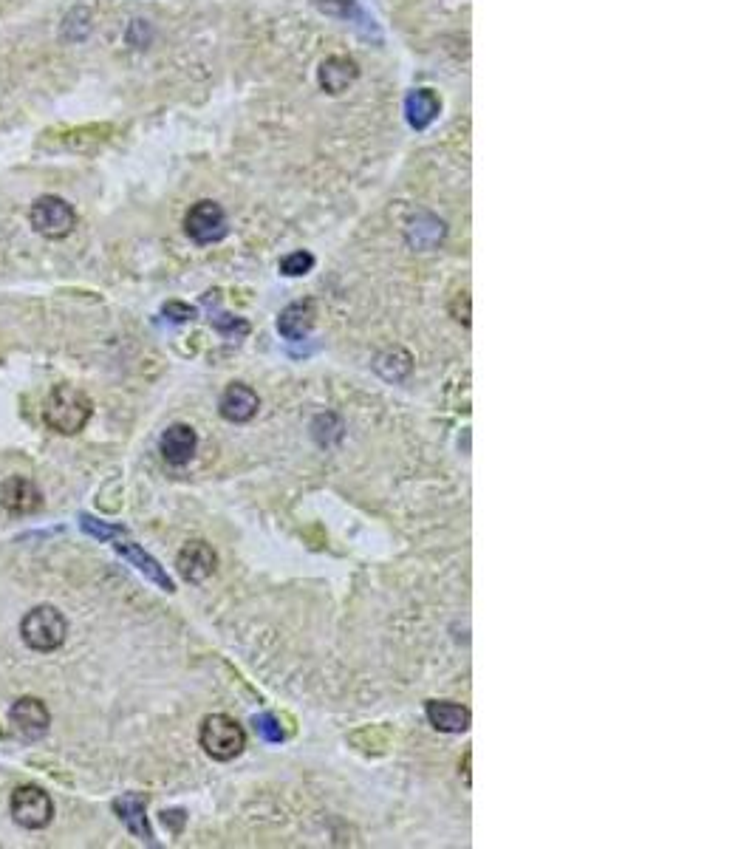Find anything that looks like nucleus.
Listing matches in <instances>:
<instances>
[{
    "mask_svg": "<svg viewBox=\"0 0 755 849\" xmlns=\"http://www.w3.org/2000/svg\"><path fill=\"white\" fill-rule=\"evenodd\" d=\"M23 643L34 651H54L66 643L68 620L57 606H34L32 612H26L20 623Z\"/></svg>",
    "mask_w": 755,
    "mask_h": 849,
    "instance_id": "obj_2",
    "label": "nucleus"
},
{
    "mask_svg": "<svg viewBox=\"0 0 755 849\" xmlns=\"http://www.w3.org/2000/svg\"><path fill=\"white\" fill-rule=\"evenodd\" d=\"M9 810H12L15 824H20L23 830H46L54 818V801L43 787L23 784L12 793Z\"/></svg>",
    "mask_w": 755,
    "mask_h": 849,
    "instance_id": "obj_4",
    "label": "nucleus"
},
{
    "mask_svg": "<svg viewBox=\"0 0 755 849\" xmlns=\"http://www.w3.org/2000/svg\"><path fill=\"white\" fill-rule=\"evenodd\" d=\"M184 233L190 235L196 244H215V241H221L224 235L230 233L224 207L210 199L196 201V204L187 210V216H184Z\"/></svg>",
    "mask_w": 755,
    "mask_h": 849,
    "instance_id": "obj_6",
    "label": "nucleus"
},
{
    "mask_svg": "<svg viewBox=\"0 0 755 849\" xmlns=\"http://www.w3.org/2000/svg\"><path fill=\"white\" fill-rule=\"evenodd\" d=\"M255 731L261 733L266 742H283V728H280L278 716L275 714H258L255 716Z\"/></svg>",
    "mask_w": 755,
    "mask_h": 849,
    "instance_id": "obj_19",
    "label": "nucleus"
},
{
    "mask_svg": "<svg viewBox=\"0 0 755 849\" xmlns=\"http://www.w3.org/2000/svg\"><path fill=\"white\" fill-rule=\"evenodd\" d=\"M0 504L12 513V516H32L43 507V493L40 487L26 479V476H9L0 484Z\"/></svg>",
    "mask_w": 755,
    "mask_h": 849,
    "instance_id": "obj_8",
    "label": "nucleus"
},
{
    "mask_svg": "<svg viewBox=\"0 0 755 849\" xmlns=\"http://www.w3.org/2000/svg\"><path fill=\"white\" fill-rule=\"evenodd\" d=\"M94 414V402L91 397L80 391L77 385H54L51 394L43 405V419L51 431L74 436L88 425V419Z\"/></svg>",
    "mask_w": 755,
    "mask_h": 849,
    "instance_id": "obj_1",
    "label": "nucleus"
},
{
    "mask_svg": "<svg viewBox=\"0 0 755 849\" xmlns=\"http://www.w3.org/2000/svg\"><path fill=\"white\" fill-rule=\"evenodd\" d=\"M9 722H12V731H15L17 739L23 742H37L49 733V722L51 714L49 708L37 697H23L12 705L9 711Z\"/></svg>",
    "mask_w": 755,
    "mask_h": 849,
    "instance_id": "obj_7",
    "label": "nucleus"
},
{
    "mask_svg": "<svg viewBox=\"0 0 755 849\" xmlns=\"http://www.w3.org/2000/svg\"><path fill=\"white\" fill-rule=\"evenodd\" d=\"M314 267V255L312 252H292L280 261V272L289 275V278H300L306 272H312Z\"/></svg>",
    "mask_w": 755,
    "mask_h": 849,
    "instance_id": "obj_18",
    "label": "nucleus"
},
{
    "mask_svg": "<svg viewBox=\"0 0 755 849\" xmlns=\"http://www.w3.org/2000/svg\"><path fill=\"white\" fill-rule=\"evenodd\" d=\"M425 714L427 719H430V725L442 733H464L470 728V719H473V716H470V708L444 700L427 702Z\"/></svg>",
    "mask_w": 755,
    "mask_h": 849,
    "instance_id": "obj_16",
    "label": "nucleus"
},
{
    "mask_svg": "<svg viewBox=\"0 0 755 849\" xmlns=\"http://www.w3.org/2000/svg\"><path fill=\"white\" fill-rule=\"evenodd\" d=\"M165 315L170 317V320H176V323H184V320H193L196 317V309L193 306H187V303H165Z\"/></svg>",
    "mask_w": 755,
    "mask_h": 849,
    "instance_id": "obj_22",
    "label": "nucleus"
},
{
    "mask_svg": "<svg viewBox=\"0 0 755 849\" xmlns=\"http://www.w3.org/2000/svg\"><path fill=\"white\" fill-rule=\"evenodd\" d=\"M314 317H317V312H314L312 300H297V303H289L278 317V332L283 334L286 340L297 343V340L309 337V332H312V326H314Z\"/></svg>",
    "mask_w": 755,
    "mask_h": 849,
    "instance_id": "obj_15",
    "label": "nucleus"
},
{
    "mask_svg": "<svg viewBox=\"0 0 755 849\" xmlns=\"http://www.w3.org/2000/svg\"><path fill=\"white\" fill-rule=\"evenodd\" d=\"M111 541H114L116 552H119V555H125V558H128V561H131V564L136 566V569H139L148 581H153L156 586H162L165 592H173V581H170V575H167L165 569L159 566V561H156V558H150L148 552L142 550L139 544L128 541L125 533H119L116 538H111Z\"/></svg>",
    "mask_w": 755,
    "mask_h": 849,
    "instance_id": "obj_11",
    "label": "nucleus"
},
{
    "mask_svg": "<svg viewBox=\"0 0 755 849\" xmlns=\"http://www.w3.org/2000/svg\"><path fill=\"white\" fill-rule=\"evenodd\" d=\"M159 448H162V456H165V462H170V465H187L193 456H196V448H198V436L196 431L190 428V425H170L165 433H162V442H159Z\"/></svg>",
    "mask_w": 755,
    "mask_h": 849,
    "instance_id": "obj_14",
    "label": "nucleus"
},
{
    "mask_svg": "<svg viewBox=\"0 0 755 849\" xmlns=\"http://www.w3.org/2000/svg\"><path fill=\"white\" fill-rule=\"evenodd\" d=\"M198 742L204 753L215 762H230L235 756H241V750L247 748V733L244 728L227 714H213L201 722Z\"/></svg>",
    "mask_w": 755,
    "mask_h": 849,
    "instance_id": "obj_3",
    "label": "nucleus"
},
{
    "mask_svg": "<svg viewBox=\"0 0 755 849\" xmlns=\"http://www.w3.org/2000/svg\"><path fill=\"white\" fill-rule=\"evenodd\" d=\"M176 566H179V575L187 583H204L215 572L218 555L207 541H190V544L181 547Z\"/></svg>",
    "mask_w": 755,
    "mask_h": 849,
    "instance_id": "obj_9",
    "label": "nucleus"
},
{
    "mask_svg": "<svg viewBox=\"0 0 755 849\" xmlns=\"http://www.w3.org/2000/svg\"><path fill=\"white\" fill-rule=\"evenodd\" d=\"M317 9L326 12V15L348 17L357 9V0H317Z\"/></svg>",
    "mask_w": 755,
    "mask_h": 849,
    "instance_id": "obj_21",
    "label": "nucleus"
},
{
    "mask_svg": "<svg viewBox=\"0 0 755 849\" xmlns=\"http://www.w3.org/2000/svg\"><path fill=\"white\" fill-rule=\"evenodd\" d=\"M32 227L46 238H66L77 227V213L66 199L60 196H40L32 204Z\"/></svg>",
    "mask_w": 755,
    "mask_h": 849,
    "instance_id": "obj_5",
    "label": "nucleus"
},
{
    "mask_svg": "<svg viewBox=\"0 0 755 849\" xmlns=\"http://www.w3.org/2000/svg\"><path fill=\"white\" fill-rule=\"evenodd\" d=\"M145 807H148V799H145L142 793H125V796H119V799L114 801V813L119 816V821L128 827V833L153 844V830H150Z\"/></svg>",
    "mask_w": 755,
    "mask_h": 849,
    "instance_id": "obj_12",
    "label": "nucleus"
},
{
    "mask_svg": "<svg viewBox=\"0 0 755 849\" xmlns=\"http://www.w3.org/2000/svg\"><path fill=\"white\" fill-rule=\"evenodd\" d=\"M439 108H442V102L430 88H416L405 100V114H408L411 128H416V131H425L427 125L439 117Z\"/></svg>",
    "mask_w": 755,
    "mask_h": 849,
    "instance_id": "obj_17",
    "label": "nucleus"
},
{
    "mask_svg": "<svg viewBox=\"0 0 755 849\" xmlns=\"http://www.w3.org/2000/svg\"><path fill=\"white\" fill-rule=\"evenodd\" d=\"M258 408H261L258 394L244 383H232L218 402V411L227 422H249L258 414Z\"/></svg>",
    "mask_w": 755,
    "mask_h": 849,
    "instance_id": "obj_13",
    "label": "nucleus"
},
{
    "mask_svg": "<svg viewBox=\"0 0 755 849\" xmlns=\"http://www.w3.org/2000/svg\"><path fill=\"white\" fill-rule=\"evenodd\" d=\"M360 77V66L351 60V57H329L320 63V71H317V83L326 94H343L351 85L357 83Z\"/></svg>",
    "mask_w": 755,
    "mask_h": 849,
    "instance_id": "obj_10",
    "label": "nucleus"
},
{
    "mask_svg": "<svg viewBox=\"0 0 755 849\" xmlns=\"http://www.w3.org/2000/svg\"><path fill=\"white\" fill-rule=\"evenodd\" d=\"M80 524H83L85 533H91L94 538H99V541H111V538H116L119 533H125L122 527H111V524H102L99 518H91V516H80Z\"/></svg>",
    "mask_w": 755,
    "mask_h": 849,
    "instance_id": "obj_20",
    "label": "nucleus"
}]
</instances>
